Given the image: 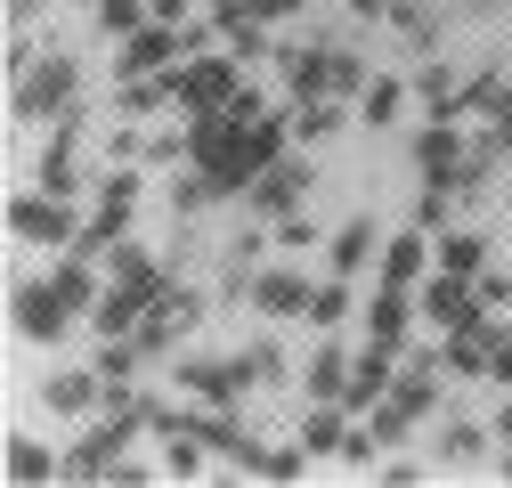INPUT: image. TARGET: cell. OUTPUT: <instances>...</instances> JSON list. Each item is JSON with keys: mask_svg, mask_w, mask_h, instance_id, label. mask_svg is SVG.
Masks as SVG:
<instances>
[{"mask_svg": "<svg viewBox=\"0 0 512 488\" xmlns=\"http://www.w3.org/2000/svg\"><path fill=\"white\" fill-rule=\"evenodd\" d=\"M285 131H293L285 114H236V106L187 114V163H196L220 196H244L252 179L285 155Z\"/></svg>", "mask_w": 512, "mask_h": 488, "instance_id": "cell-1", "label": "cell"}, {"mask_svg": "<svg viewBox=\"0 0 512 488\" xmlns=\"http://www.w3.org/2000/svg\"><path fill=\"white\" fill-rule=\"evenodd\" d=\"M74 106H82V66L66 49H41V57H25V66L9 74V114L17 122H57Z\"/></svg>", "mask_w": 512, "mask_h": 488, "instance_id": "cell-2", "label": "cell"}, {"mask_svg": "<svg viewBox=\"0 0 512 488\" xmlns=\"http://www.w3.org/2000/svg\"><path fill=\"white\" fill-rule=\"evenodd\" d=\"M285 57V90L293 98H358L374 74L358 49H334V41H309V49H277Z\"/></svg>", "mask_w": 512, "mask_h": 488, "instance_id": "cell-3", "label": "cell"}, {"mask_svg": "<svg viewBox=\"0 0 512 488\" xmlns=\"http://www.w3.org/2000/svg\"><path fill=\"white\" fill-rule=\"evenodd\" d=\"M244 57L236 49H204V57H187V66L171 74V106H187V114H220V106H236V90H244Z\"/></svg>", "mask_w": 512, "mask_h": 488, "instance_id": "cell-4", "label": "cell"}, {"mask_svg": "<svg viewBox=\"0 0 512 488\" xmlns=\"http://www.w3.org/2000/svg\"><path fill=\"white\" fill-rule=\"evenodd\" d=\"M139 423H147V415H131V407H114L106 423H90V432L57 456V480H114V464H122V448H131Z\"/></svg>", "mask_w": 512, "mask_h": 488, "instance_id": "cell-5", "label": "cell"}, {"mask_svg": "<svg viewBox=\"0 0 512 488\" xmlns=\"http://www.w3.org/2000/svg\"><path fill=\"white\" fill-rule=\"evenodd\" d=\"M171 383L196 399V407H236L261 375H252V358L236 350V358H179V366H171Z\"/></svg>", "mask_w": 512, "mask_h": 488, "instance_id": "cell-6", "label": "cell"}, {"mask_svg": "<svg viewBox=\"0 0 512 488\" xmlns=\"http://www.w3.org/2000/svg\"><path fill=\"white\" fill-rule=\"evenodd\" d=\"M9 326L25 334V342H57L74 326V301L57 293L49 277H25V285H9Z\"/></svg>", "mask_w": 512, "mask_h": 488, "instance_id": "cell-7", "label": "cell"}, {"mask_svg": "<svg viewBox=\"0 0 512 488\" xmlns=\"http://www.w3.org/2000/svg\"><path fill=\"white\" fill-rule=\"evenodd\" d=\"M131 204H139V171H114L106 188H98V212L82 220V244H74V253L106 261V244H122V236H131Z\"/></svg>", "mask_w": 512, "mask_h": 488, "instance_id": "cell-8", "label": "cell"}, {"mask_svg": "<svg viewBox=\"0 0 512 488\" xmlns=\"http://www.w3.org/2000/svg\"><path fill=\"white\" fill-rule=\"evenodd\" d=\"M309 188H317L309 155H293V147H285V155H277V163H269V171L244 188V204L261 212V220H277V212H301V204H309Z\"/></svg>", "mask_w": 512, "mask_h": 488, "instance_id": "cell-9", "label": "cell"}, {"mask_svg": "<svg viewBox=\"0 0 512 488\" xmlns=\"http://www.w3.org/2000/svg\"><path fill=\"white\" fill-rule=\"evenodd\" d=\"M9 236L17 244H82V220L66 212V196H9Z\"/></svg>", "mask_w": 512, "mask_h": 488, "instance_id": "cell-10", "label": "cell"}, {"mask_svg": "<svg viewBox=\"0 0 512 488\" xmlns=\"http://www.w3.org/2000/svg\"><path fill=\"white\" fill-rule=\"evenodd\" d=\"M407 155H415L423 179H439V188H464V171H472V139L456 131V122H423Z\"/></svg>", "mask_w": 512, "mask_h": 488, "instance_id": "cell-11", "label": "cell"}, {"mask_svg": "<svg viewBox=\"0 0 512 488\" xmlns=\"http://www.w3.org/2000/svg\"><path fill=\"white\" fill-rule=\"evenodd\" d=\"M415 301H423V318H431L439 334H456V326L488 318V310H480V285H472V277H456V269H431V277L415 285Z\"/></svg>", "mask_w": 512, "mask_h": 488, "instance_id": "cell-12", "label": "cell"}, {"mask_svg": "<svg viewBox=\"0 0 512 488\" xmlns=\"http://www.w3.org/2000/svg\"><path fill=\"white\" fill-rule=\"evenodd\" d=\"M74 155H82V106L49 122V147H41V188H49V196H74V188H82Z\"/></svg>", "mask_w": 512, "mask_h": 488, "instance_id": "cell-13", "label": "cell"}, {"mask_svg": "<svg viewBox=\"0 0 512 488\" xmlns=\"http://www.w3.org/2000/svg\"><path fill=\"white\" fill-rule=\"evenodd\" d=\"M374 269H382V285H407V293H415V285L439 269V244H431V228H407V236H391Z\"/></svg>", "mask_w": 512, "mask_h": 488, "instance_id": "cell-14", "label": "cell"}, {"mask_svg": "<svg viewBox=\"0 0 512 488\" xmlns=\"http://www.w3.org/2000/svg\"><path fill=\"white\" fill-rule=\"evenodd\" d=\"M382 244H391V236H382L366 212H350V220L326 236V269H334V277H358L366 261H382Z\"/></svg>", "mask_w": 512, "mask_h": 488, "instance_id": "cell-15", "label": "cell"}, {"mask_svg": "<svg viewBox=\"0 0 512 488\" xmlns=\"http://www.w3.org/2000/svg\"><path fill=\"white\" fill-rule=\"evenodd\" d=\"M423 310V301L407 293V285H374V301H366V342H382V350H407V318Z\"/></svg>", "mask_w": 512, "mask_h": 488, "instance_id": "cell-16", "label": "cell"}, {"mask_svg": "<svg viewBox=\"0 0 512 488\" xmlns=\"http://www.w3.org/2000/svg\"><path fill=\"white\" fill-rule=\"evenodd\" d=\"M309 277L301 269H261V277H252V310H261V318H309Z\"/></svg>", "mask_w": 512, "mask_h": 488, "instance_id": "cell-17", "label": "cell"}, {"mask_svg": "<svg viewBox=\"0 0 512 488\" xmlns=\"http://www.w3.org/2000/svg\"><path fill=\"white\" fill-rule=\"evenodd\" d=\"M106 399V375H98V366H57V375L41 383V407L49 415H90Z\"/></svg>", "mask_w": 512, "mask_h": 488, "instance_id": "cell-18", "label": "cell"}, {"mask_svg": "<svg viewBox=\"0 0 512 488\" xmlns=\"http://www.w3.org/2000/svg\"><path fill=\"white\" fill-rule=\"evenodd\" d=\"M496 334H504V318H472V326H456V334H447V375H488V366H496Z\"/></svg>", "mask_w": 512, "mask_h": 488, "instance_id": "cell-19", "label": "cell"}, {"mask_svg": "<svg viewBox=\"0 0 512 488\" xmlns=\"http://www.w3.org/2000/svg\"><path fill=\"white\" fill-rule=\"evenodd\" d=\"M106 277H114V285H131V293H147V301L171 285V277H163V261L147 253V244H131V236H122V244H106Z\"/></svg>", "mask_w": 512, "mask_h": 488, "instance_id": "cell-20", "label": "cell"}, {"mask_svg": "<svg viewBox=\"0 0 512 488\" xmlns=\"http://www.w3.org/2000/svg\"><path fill=\"white\" fill-rule=\"evenodd\" d=\"M391 358H399V350L366 342V350H358V366H350V391H342V407H358V415H366L382 391H391V383H399V366H391Z\"/></svg>", "mask_w": 512, "mask_h": 488, "instance_id": "cell-21", "label": "cell"}, {"mask_svg": "<svg viewBox=\"0 0 512 488\" xmlns=\"http://www.w3.org/2000/svg\"><path fill=\"white\" fill-rule=\"evenodd\" d=\"M342 415H350L342 399H309V415H301V448H309V456H342V440H350Z\"/></svg>", "mask_w": 512, "mask_h": 488, "instance_id": "cell-22", "label": "cell"}, {"mask_svg": "<svg viewBox=\"0 0 512 488\" xmlns=\"http://www.w3.org/2000/svg\"><path fill=\"white\" fill-rule=\"evenodd\" d=\"M350 366H358V350H342V342H326L309 366H301V391L309 399H342L350 391Z\"/></svg>", "mask_w": 512, "mask_h": 488, "instance_id": "cell-23", "label": "cell"}, {"mask_svg": "<svg viewBox=\"0 0 512 488\" xmlns=\"http://www.w3.org/2000/svg\"><path fill=\"white\" fill-rule=\"evenodd\" d=\"M285 122H293V139H301V147H317V139H334L350 114H342V98H293Z\"/></svg>", "mask_w": 512, "mask_h": 488, "instance_id": "cell-24", "label": "cell"}, {"mask_svg": "<svg viewBox=\"0 0 512 488\" xmlns=\"http://www.w3.org/2000/svg\"><path fill=\"white\" fill-rule=\"evenodd\" d=\"M431 244H439V269H456V277H480L488 269V236L480 228H439Z\"/></svg>", "mask_w": 512, "mask_h": 488, "instance_id": "cell-25", "label": "cell"}, {"mask_svg": "<svg viewBox=\"0 0 512 488\" xmlns=\"http://www.w3.org/2000/svg\"><path fill=\"white\" fill-rule=\"evenodd\" d=\"M472 114H488L496 139L512 147V74H480V82H472Z\"/></svg>", "mask_w": 512, "mask_h": 488, "instance_id": "cell-26", "label": "cell"}, {"mask_svg": "<svg viewBox=\"0 0 512 488\" xmlns=\"http://www.w3.org/2000/svg\"><path fill=\"white\" fill-rule=\"evenodd\" d=\"M0 464H9V480L25 488V480H57V456L49 448H33L25 432H9V448H0Z\"/></svg>", "mask_w": 512, "mask_h": 488, "instance_id": "cell-27", "label": "cell"}, {"mask_svg": "<svg viewBox=\"0 0 512 488\" xmlns=\"http://www.w3.org/2000/svg\"><path fill=\"white\" fill-rule=\"evenodd\" d=\"M391 25H399L423 57H439V9H423V0H391Z\"/></svg>", "mask_w": 512, "mask_h": 488, "instance_id": "cell-28", "label": "cell"}, {"mask_svg": "<svg viewBox=\"0 0 512 488\" xmlns=\"http://www.w3.org/2000/svg\"><path fill=\"white\" fill-rule=\"evenodd\" d=\"M431 456H439V464H480V456H488V432H480V423H447Z\"/></svg>", "mask_w": 512, "mask_h": 488, "instance_id": "cell-29", "label": "cell"}, {"mask_svg": "<svg viewBox=\"0 0 512 488\" xmlns=\"http://www.w3.org/2000/svg\"><path fill=\"white\" fill-rule=\"evenodd\" d=\"M342 318H350V277H326V285L309 293V326H326V334H334Z\"/></svg>", "mask_w": 512, "mask_h": 488, "instance_id": "cell-30", "label": "cell"}, {"mask_svg": "<svg viewBox=\"0 0 512 488\" xmlns=\"http://www.w3.org/2000/svg\"><path fill=\"white\" fill-rule=\"evenodd\" d=\"M456 196H464V188H439V179H423V196H415V228L439 236L447 220H456Z\"/></svg>", "mask_w": 512, "mask_h": 488, "instance_id": "cell-31", "label": "cell"}, {"mask_svg": "<svg viewBox=\"0 0 512 488\" xmlns=\"http://www.w3.org/2000/svg\"><path fill=\"white\" fill-rule=\"evenodd\" d=\"M106 33H139L147 17H155V0H98V9H90Z\"/></svg>", "mask_w": 512, "mask_h": 488, "instance_id": "cell-32", "label": "cell"}, {"mask_svg": "<svg viewBox=\"0 0 512 488\" xmlns=\"http://www.w3.org/2000/svg\"><path fill=\"white\" fill-rule=\"evenodd\" d=\"M399 98H407V82H391V74H374V82L358 90V106H366V122H391V114H399Z\"/></svg>", "mask_w": 512, "mask_h": 488, "instance_id": "cell-33", "label": "cell"}, {"mask_svg": "<svg viewBox=\"0 0 512 488\" xmlns=\"http://www.w3.org/2000/svg\"><path fill=\"white\" fill-rule=\"evenodd\" d=\"M269 228H277V244H285V253H309V244H326V236H317V220H309V212H277Z\"/></svg>", "mask_w": 512, "mask_h": 488, "instance_id": "cell-34", "label": "cell"}, {"mask_svg": "<svg viewBox=\"0 0 512 488\" xmlns=\"http://www.w3.org/2000/svg\"><path fill=\"white\" fill-rule=\"evenodd\" d=\"M472 285H480V310H488V318H512V277H504V269H480Z\"/></svg>", "mask_w": 512, "mask_h": 488, "instance_id": "cell-35", "label": "cell"}, {"mask_svg": "<svg viewBox=\"0 0 512 488\" xmlns=\"http://www.w3.org/2000/svg\"><path fill=\"white\" fill-rule=\"evenodd\" d=\"M244 358H252V375H261V383H293V358H285L277 342H252Z\"/></svg>", "mask_w": 512, "mask_h": 488, "instance_id": "cell-36", "label": "cell"}, {"mask_svg": "<svg viewBox=\"0 0 512 488\" xmlns=\"http://www.w3.org/2000/svg\"><path fill=\"white\" fill-rule=\"evenodd\" d=\"M350 17H391V0H342Z\"/></svg>", "mask_w": 512, "mask_h": 488, "instance_id": "cell-37", "label": "cell"}, {"mask_svg": "<svg viewBox=\"0 0 512 488\" xmlns=\"http://www.w3.org/2000/svg\"><path fill=\"white\" fill-rule=\"evenodd\" d=\"M33 9H41V0H9V25L25 33V25H33Z\"/></svg>", "mask_w": 512, "mask_h": 488, "instance_id": "cell-38", "label": "cell"}, {"mask_svg": "<svg viewBox=\"0 0 512 488\" xmlns=\"http://www.w3.org/2000/svg\"><path fill=\"white\" fill-rule=\"evenodd\" d=\"M155 17L163 25H187V0H155Z\"/></svg>", "mask_w": 512, "mask_h": 488, "instance_id": "cell-39", "label": "cell"}, {"mask_svg": "<svg viewBox=\"0 0 512 488\" xmlns=\"http://www.w3.org/2000/svg\"><path fill=\"white\" fill-rule=\"evenodd\" d=\"M496 440H512V407H504V415H496Z\"/></svg>", "mask_w": 512, "mask_h": 488, "instance_id": "cell-40", "label": "cell"}, {"mask_svg": "<svg viewBox=\"0 0 512 488\" xmlns=\"http://www.w3.org/2000/svg\"><path fill=\"white\" fill-rule=\"evenodd\" d=\"M504 480H512V448H504Z\"/></svg>", "mask_w": 512, "mask_h": 488, "instance_id": "cell-41", "label": "cell"}]
</instances>
